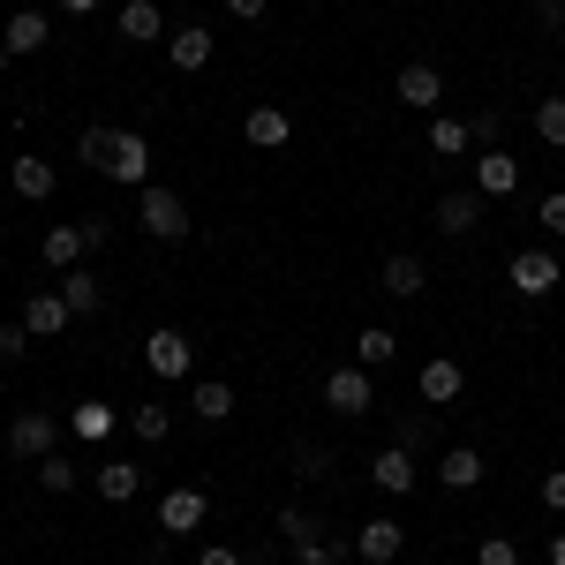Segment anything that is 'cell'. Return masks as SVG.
Returning a JSON list of instances; mask_svg holds the SVG:
<instances>
[{
	"mask_svg": "<svg viewBox=\"0 0 565 565\" xmlns=\"http://www.w3.org/2000/svg\"><path fill=\"white\" fill-rule=\"evenodd\" d=\"M106 234H114V218H76V226H45V242H39V257L53 264V271H76V264L90 257V249H98V242H106Z\"/></svg>",
	"mask_w": 565,
	"mask_h": 565,
	"instance_id": "cell-1",
	"label": "cell"
},
{
	"mask_svg": "<svg viewBox=\"0 0 565 565\" xmlns=\"http://www.w3.org/2000/svg\"><path fill=\"white\" fill-rule=\"evenodd\" d=\"M505 287L521 295V302H543V295H558L565 287V264L551 249H521V257L505 264Z\"/></svg>",
	"mask_w": 565,
	"mask_h": 565,
	"instance_id": "cell-2",
	"label": "cell"
},
{
	"mask_svg": "<svg viewBox=\"0 0 565 565\" xmlns=\"http://www.w3.org/2000/svg\"><path fill=\"white\" fill-rule=\"evenodd\" d=\"M143 204H136V226L151 234V242H181L189 234V204H181L174 189H136Z\"/></svg>",
	"mask_w": 565,
	"mask_h": 565,
	"instance_id": "cell-3",
	"label": "cell"
},
{
	"mask_svg": "<svg viewBox=\"0 0 565 565\" xmlns=\"http://www.w3.org/2000/svg\"><path fill=\"white\" fill-rule=\"evenodd\" d=\"M143 370L151 377H189L196 370V348H189V332H174V324H159V332H143Z\"/></svg>",
	"mask_w": 565,
	"mask_h": 565,
	"instance_id": "cell-4",
	"label": "cell"
},
{
	"mask_svg": "<svg viewBox=\"0 0 565 565\" xmlns=\"http://www.w3.org/2000/svg\"><path fill=\"white\" fill-rule=\"evenodd\" d=\"M324 407H332V415H370V407H377V385H370V370H362V362H340V370H324Z\"/></svg>",
	"mask_w": 565,
	"mask_h": 565,
	"instance_id": "cell-5",
	"label": "cell"
},
{
	"mask_svg": "<svg viewBox=\"0 0 565 565\" xmlns=\"http://www.w3.org/2000/svg\"><path fill=\"white\" fill-rule=\"evenodd\" d=\"M399 551H407V527L392 521V513L354 527V558H362V565H399Z\"/></svg>",
	"mask_w": 565,
	"mask_h": 565,
	"instance_id": "cell-6",
	"label": "cell"
},
{
	"mask_svg": "<svg viewBox=\"0 0 565 565\" xmlns=\"http://www.w3.org/2000/svg\"><path fill=\"white\" fill-rule=\"evenodd\" d=\"M53 437H61V423L39 415V407H23V415L8 423V452H15V460H45V452H53Z\"/></svg>",
	"mask_w": 565,
	"mask_h": 565,
	"instance_id": "cell-7",
	"label": "cell"
},
{
	"mask_svg": "<svg viewBox=\"0 0 565 565\" xmlns=\"http://www.w3.org/2000/svg\"><path fill=\"white\" fill-rule=\"evenodd\" d=\"M415 392H423V407H452V399L468 392V370H460L452 354H430L423 377H415Z\"/></svg>",
	"mask_w": 565,
	"mask_h": 565,
	"instance_id": "cell-8",
	"label": "cell"
},
{
	"mask_svg": "<svg viewBox=\"0 0 565 565\" xmlns=\"http://www.w3.org/2000/svg\"><path fill=\"white\" fill-rule=\"evenodd\" d=\"M196 527H204V490H196V482L167 490V498H159V535H196Z\"/></svg>",
	"mask_w": 565,
	"mask_h": 565,
	"instance_id": "cell-9",
	"label": "cell"
},
{
	"mask_svg": "<svg viewBox=\"0 0 565 565\" xmlns=\"http://www.w3.org/2000/svg\"><path fill=\"white\" fill-rule=\"evenodd\" d=\"M370 482H377L385 498H407V490L423 482V468H415V452H407V445H385V452L370 460Z\"/></svg>",
	"mask_w": 565,
	"mask_h": 565,
	"instance_id": "cell-10",
	"label": "cell"
},
{
	"mask_svg": "<svg viewBox=\"0 0 565 565\" xmlns=\"http://www.w3.org/2000/svg\"><path fill=\"white\" fill-rule=\"evenodd\" d=\"M513 189H521V159L498 151V143L476 151V196H513Z\"/></svg>",
	"mask_w": 565,
	"mask_h": 565,
	"instance_id": "cell-11",
	"label": "cell"
},
{
	"mask_svg": "<svg viewBox=\"0 0 565 565\" xmlns=\"http://www.w3.org/2000/svg\"><path fill=\"white\" fill-rule=\"evenodd\" d=\"M242 136H249L257 151H279V143H295V114H287V106H249V114H242Z\"/></svg>",
	"mask_w": 565,
	"mask_h": 565,
	"instance_id": "cell-12",
	"label": "cell"
},
{
	"mask_svg": "<svg viewBox=\"0 0 565 565\" xmlns=\"http://www.w3.org/2000/svg\"><path fill=\"white\" fill-rule=\"evenodd\" d=\"M151 143L136 129H121V143H114V167H106V181H121V189H151Z\"/></svg>",
	"mask_w": 565,
	"mask_h": 565,
	"instance_id": "cell-13",
	"label": "cell"
},
{
	"mask_svg": "<svg viewBox=\"0 0 565 565\" xmlns=\"http://www.w3.org/2000/svg\"><path fill=\"white\" fill-rule=\"evenodd\" d=\"M53 167H45L39 151H15V167H8V189H15V196H23V204H45V196H53Z\"/></svg>",
	"mask_w": 565,
	"mask_h": 565,
	"instance_id": "cell-14",
	"label": "cell"
},
{
	"mask_svg": "<svg viewBox=\"0 0 565 565\" xmlns=\"http://www.w3.org/2000/svg\"><path fill=\"white\" fill-rule=\"evenodd\" d=\"M53 39V23H45V8H15V15H8V61H23V53H39V45Z\"/></svg>",
	"mask_w": 565,
	"mask_h": 565,
	"instance_id": "cell-15",
	"label": "cell"
},
{
	"mask_svg": "<svg viewBox=\"0 0 565 565\" xmlns=\"http://www.w3.org/2000/svg\"><path fill=\"white\" fill-rule=\"evenodd\" d=\"M212 53H218V45H212V31H204V23H189V31H167V61H174L181 76H196Z\"/></svg>",
	"mask_w": 565,
	"mask_h": 565,
	"instance_id": "cell-16",
	"label": "cell"
},
{
	"mask_svg": "<svg viewBox=\"0 0 565 565\" xmlns=\"http://www.w3.org/2000/svg\"><path fill=\"white\" fill-rule=\"evenodd\" d=\"M392 90H399V106H445V76H437L430 61H407Z\"/></svg>",
	"mask_w": 565,
	"mask_h": 565,
	"instance_id": "cell-17",
	"label": "cell"
},
{
	"mask_svg": "<svg viewBox=\"0 0 565 565\" xmlns=\"http://www.w3.org/2000/svg\"><path fill=\"white\" fill-rule=\"evenodd\" d=\"M23 332H31V340L68 332V302H61V287H45V295H31V302H23Z\"/></svg>",
	"mask_w": 565,
	"mask_h": 565,
	"instance_id": "cell-18",
	"label": "cell"
},
{
	"mask_svg": "<svg viewBox=\"0 0 565 565\" xmlns=\"http://www.w3.org/2000/svg\"><path fill=\"white\" fill-rule=\"evenodd\" d=\"M437 476H445V490H476L490 468H482L476 445H445V452H437Z\"/></svg>",
	"mask_w": 565,
	"mask_h": 565,
	"instance_id": "cell-19",
	"label": "cell"
},
{
	"mask_svg": "<svg viewBox=\"0 0 565 565\" xmlns=\"http://www.w3.org/2000/svg\"><path fill=\"white\" fill-rule=\"evenodd\" d=\"M121 39H136V45H159V39H167L159 0H121Z\"/></svg>",
	"mask_w": 565,
	"mask_h": 565,
	"instance_id": "cell-20",
	"label": "cell"
},
{
	"mask_svg": "<svg viewBox=\"0 0 565 565\" xmlns=\"http://www.w3.org/2000/svg\"><path fill=\"white\" fill-rule=\"evenodd\" d=\"M476 218H482V196H476V189L437 196V234H476Z\"/></svg>",
	"mask_w": 565,
	"mask_h": 565,
	"instance_id": "cell-21",
	"label": "cell"
},
{
	"mask_svg": "<svg viewBox=\"0 0 565 565\" xmlns=\"http://www.w3.org/2000/svg\"><path fill=\"white\" fill-rule=\"evenodd\" d=\"M423 279H430V271H423V257H407V249H399V257H385V295H392V302H415V295H423Z\"/></svg>",
	"mask_w": 565,
	"mask_h": 565,
	"instance_id": "cell-22",
	"label": "cell"
},
{
	"mask_svg": "<svg viewBox=\"0 0 565 565\" xmlns=\"http://www.w3.org/2000/svg\"><path fill=\"white\" fill-rule=\"evenodd\" d=\"M129 437L136 445H167V437H174V407H159V399L129 407Z\"/></svg>",
	"mask_w": 565,
	"mask_h": 565,
	"instance_id": "cell-23",
	"label": "cell"
},
{
	"mask_svg": "<svg viewBox=\"0 0 565 565\" xmlns=\"http://www.w3.org/2000/svg\"><path fill=\"white\" fill-rule=\"evenodd\" d=\"M392 354H399V332H385V324H370V332H354V362L377 377V370H392Z\"/></svg>",
	"mask_w": 565,
	"mask_h": 565,
	"instance_id": "cell-24",
	"label": "cell"
},
{
	"mask_svg": "<svg viewBox=\"0 0 565 565\" xmlns=\"http://www.w3.org/2000/svg\"><path fill=\"white\" fill-rule=\"evenodd\" d=\"M136 490H143V468H136V460H106V468H98V498H106V505H129Z\"/></svg>",
	"mask_w": 565,
	"mask_h": 565,
	"instance_id": "cell-25",
	"label": "cell"
},
{
	"mask_svg": "<svg viewBox=\"0 0 565 565\" xmlns=\"http://www.w3.org/2000/svg\"><path fill=\"white\" fill-rule=\"evenodd\" d=\"M114 143H121V129H106V121H90V129L76 136V159H84L90 174H106V167H114Z\"/></svg>",
	"mask_w": 565,
	"mask_h": 565,
	"instance_id": "cell-26",
	"label": "cell"
},
{
	"mask_svg": "<svg viewBox=\"0 0 565 565\" xmlns=\"http://www.w3.org/2000/svg\"><path fill=\"white\" fill-rule=\"evenodd\" d=\"M354 558V535H309L295 543V565H348Z\"/></svg>",
	"mask_w": 565,
	"mask_h": 565,
	"instance_id": "cell-27",
	"label": "cell"
},
{
	"mask_svg": "<svg viewBox=\"0 0 565 565\" xmlns=\"http://www.w3.org/2000/svg\"><path fill=\"white\" fill-rule=\"evenodd\" d=\"M61 302H68V317H90V309L106 302V295H98V279H90L84 264H76V271H61Z\"/></svg>",
	"mask_w": 565,
	"mask_h": 565,
	"instance_id": "cell-28",
	"label": "cell"
},
{
	"mask_svg": "<svg viewBox=\"0 0 565 565\" xmlns=\"http://www.w3.org/2000/svg\"><path fill=\"white\" fill-rule=\"evenodd\" d=\"M468 143H476L468 121H452V114H437V121H430V151H437V159H460Z\"/></svg>",
	"mask_w": 565,
	"mask_h": 565,
	"instance_id": "cell-29",
	"label": "cell"
},
{
	"mask_svg": "<svg viewBox=\"0 0 565 565\" xmlns=\"http://www.w3.org/2000/svg\"><path fill=\"white\" fill-rule=\"evenodd\" d=\"M189 407H196V415H204V423H226V415H234V385H226V377H204V385H196V399H189Z\"/></svg>",
	"mask_w": 565,
	"mask_h": 565,
	"instance_id": "cell-30",
	"label": "cell"
},
{
	"mask_svg": "<svg viewBox=\"0 0 565 565\" xmlns=\"http://www.w3.org/2000/svg\"><path fill=\"white\" fill-rule=\"evenodd\" d=\"M68 430L84 437V445H98V437H114V430H121V423H114V415H106V407H98V399H84V407H76V415H68Z\"/></svg>",
	"mask_w": 565,
	"mask_h": 565,
	"instance_id": "cell-31",
	"label": "cell"
},
{
	"mask_svg": "<svg viewBox=\"0 0 565 565\" xmlns=\"http://www.w3.org/2000/svg\"><path fill=\"white\" fill-rule=\"evenodd\" d=\"M39 482L53 490V498H68V490H76L84 476H76V460H61V452H45V460H39Z\"/></svg>",
	"mask_w": 565,
	"mask_h": 565,
	"instance_id": "cell-32",
	"label": "cell"
},
{
	"mask_svg": "<svg viewBox=\"0 0 565 565\" xmlns=\"http://www.w3.org/2000/svg\"><path fill=\"white\" fill-rule=\"evenodd\" d=\"M535 136H543L551 151H565V98H543V106H535Z\"/></svg>",
	"mask_w": 565,
	"mask_h": 565,
	"instance_id": "cell-33",
	"label": "cell"
},
{
	"mask_svg": "<svg viewBox=\"0 0 565 565\" xmlns=\"http://www.w3.org/2000/svg\"><path fill=\"white\" fill-rule=\"evenodd\" d=\"M476 565H521V543H513V535H482Z\"/></svg>",
	"mask_w": 565,
	"mask_h": 565,
	"instance_id": "cell-34",
	"label": "cell"
},
{
	"mask_svg": "<svg viewBox=\"0 0 565 565\" xmlns=\"http://www.w3.org/2000/svg\"><path fill=\"white\" fill-rule=\"evenodd\" d=\"M271 527H279L287 543H309V535H317V521H309L302 505H279V521H271Z\"/></svg>",
	"mask_w": 565,
	"mask_h": 565,
	"instance_id": "cell-35",
	"label": "cell"
},
{
	"mask_svg": "<svg viewBox=\"0 0 565 565\" xmlns=\"http://www.w3.org/2000/svg\"><path fill=\"white\" fill-rule=\"evenodd\" d=\"M535 226H543V234H565V189H551V196L535 204Z\"/></svg>",
	"mask_w": 565,
	"mask_h": 565,
	"instance_id": "cell-36",
	"label": "cell"
},
{
	"mask_svg": "<svg viewBox=\"0 0 565 565\" xmlns=\"http://www.w3.org/2000/svg\"><path fill=\"white\" fill-rule=\"evenodd\" d=\"M31 354V332L23 324H0V362H23Z\"/></svg>",
	"mask_w": 565,
	"mask_h": 565,
	"instance_id": "cell-37",
	"label": "cell"
},
{
	"mask_svg": "<svg viewBox=\"0 0 565 565\" xmlns=\"http://www.w3.org/2000/svg\"><path fill=\"white\" fill-rule=\"evenodd\" d=\"M399 445L423 452V445H430V415H407V423H399Z\"/></svg>",
	"mask_w": 565,
	"mask_h": 565,
	"instance_id": "cell-38",
	"label": "cell"
},
{
	"mask_svg": "<svg viewBox=\"0 0 565 565\" xmlns=\"http://www.w3.org/2000/svg\"><path fill=\"white\" fill-rule=\"evenodd\" d=\"M543 505H551V513H565V468H551V476H543Z\"/></svg>",
	"mask_w": 565,
	"mask_h": 565,
	"instance_id": "cell-39",
	"label": "cell"
},
{
	"mask_svg": "<svg viewBox=\"0 0 565 565\" xmlns=\"http://www.w3.org/2000/svg\"><path fill=\"white\" fill-rule=\"evenodd\" d=\"M264 8H271V0H226V15H234V23H264Z\"/></svg>",
	"mask_w": 565,
	"mask_h": 565,
	"instance_id": "cell-40",
	"label": "cell"
},
{
	"mask_svg": "<svg viewBox=\"0 0 565 565\" xmlns=\"http://www.w3.org/2000/svg\"><path fill=\"white\" fill-rule=\"evenodd\" d=\"M196 565H242V551H226V543H204V551H196Z\"/></svg>",
	"mask_w": 565,
	"mask_h": 565,
	"instance_id": "cell-41",
	"label": "cell"
},
{
	"mask_svg": "<svg viewBox=\"0 0 565 565\" xmlns=\"http://www.w3.org/2000/svg\"><path fill=\"white\" fill-rule=\"evenodd\" d=\"M53 8H68V15H90V8H98V0H53Z\"/></svg>",
	"mask_w": 565,
	"mask_h": 565,
	"instance_id": "cell-42",
	"label": "cell"
},
{
	"mask_svg": "<svg viewBox=\"0 0 565 565\" xmlns=\"http://www.w3.org/2000/svg\"><path fill=\"white\" fill-rule=\"evenodd\" d=\"M551 565H565V527H558V535H551Z\"/></svg>",
	"mask_w": 565,
	"mask_h": 565,
	"instance_id": "cell-43",
	"label": "cell"
},
{
	"mask_svg": "<svg viewBox=\"0 0 565 565\" xmlns=\"http://www.w3.org/2000/svg\"><path fill=\"white\" fill-rule=\"evenodd\" d=\"M0 68H8V45H0Z\"/></svg>",
	"mask_w": 565,
	"mask_h": 565,
	"instance_id": "cell-44",
	"label": "cell"
},
{
	"mask_svg": "<svg viewBox=\"0 0 565 565\" xmlns=\"http://www.w3.org/2000/svg\"><path fill=\"white\" fill-rule=\"evenodd\" d=\"M558 45H565V23H558Z\"/></svg>",
	"mask_w": 565,
	"mask_h": 565,
	"instance_id": "cell-45",
	"label": "cell"
}]
</instances>
